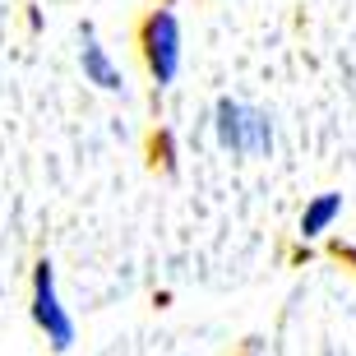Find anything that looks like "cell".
I'll return each instance as SVG.
<instances>
[{
    "mask_svg": "<svg viewBox=\"0 0 356 356\" xmlns=\"http://www.w3.org/2000/svg\"><path fill=\"white\" fill-rule=\"evenodd\" d=\"M213 130H218V144L227 153H268L273 148V120L254 106L232 102V97L213 106Z\"/></svg>",
    "mask_w": 356,
    "mask_h": 356,
    "instance_id": "obj_1",
    "label": "cell"
},
{
    "mask_svg": "<svg viewBox=\"0 0 356 356\" xmlns=\"http://www.w3.org/2000/svg\"><path fill=\"white\" fill-rule=\"evenodd\" d=\"M144 60L158 83H172L181 70V24L172 10H153L144 24Z\"/></svg>",
    "mask_w": 356,
    "mask_h": 356,
    "instance_id": "obj_3",
    "label": "cell"
},
{
    "mask_svg": "<svg viewBox=\"0 0 356 356\" xmlns=\"http://www.w3.org/2000/svg\"><path fill=\"white\" fill-rule=\"evenodd\" d=\"M79 65H83V79L97 83L102 92H116L120 88V70L111 65V56L97 47V38L92 33H83V47H79Z\"/></svg>",
    "mask_w": 356,
    "mask_h": 356,
    "instance_id": "obj_4",
    "label": "cell"
},
{
    "mask_svg": "<svg viewBox=\"0 0 356 356\" xmlns=\"http://www.w3.org/2000/svg\"><path fill=\"white\" fill-rule=\"evenodd\" d=\"M33 324L47 333V343H51L56 352H70V343H74V319H70V310L60 305L56 268L47 264V259L33 268Z\"/></svg>",
    "mask_w": 356,
    "mask_h": 356,
    "instance_id": "obj_2",
    "label": "cell"
},
{
    "mask_svg": "<svg viewBox=\"0 0 356 356\" xmlns=\"http://www.w3.org/2000/svg\"><path fill=\"white\" fill-rule=\"evenodd\" d=\"M338 213H343V195H319V199H310L305 204V213H301V236L310 241V236H324L333 222H338Z\"/></svg>",
    "mask_w": 356,
    "mask_h": 356,
    "instance_id": "obj_5",
    "label": "cell"
}]
</instances>
